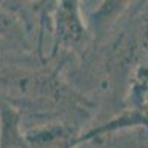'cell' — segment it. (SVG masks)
I'll list each match as a JSON object with an SVG mask.
<instances>
[{"label": "cell", "mask_w": 148, "mask_h": 148, "mask_svg": "<svg viewBox=\"0 0 148 148\" xmlns=\"http://www.w3.org/2000/svg\"><path fill=\"white\" fill-rule=\"evenodd\" d=\"M0 43L19 51L34 52L28 31L15 12L12 2H0Z\"/></svg>", "instance_id": "2"}, {"label": "cell", "mask_w": 148, "mask_h": 148, "mask_svg": "<svg viewBox=\"0 0 148 148\" xmlns=\"http://www.w3.org/2000/svg\"><path fill=\"white\" fill-rule=\"evenodd\" d=\"M62 62L18 49H0V102L24 119H56L82 126L90 104L61 79Z\"/></svg>", "instance_id": "1"}, {"label": "cell", "mask_w": 148, "mask_h": 148, "mask_svg": "<svg viewBox=\"0 0 148 148\" xmlns=\"http://www.w3.org/2000/svg\"><path fill=\"white\" fill-rule=\"evenodd\" d=\"M0 148H30L16 110L0 102Z\"/></svg>", "instance_id": "3"}]
</instances>
